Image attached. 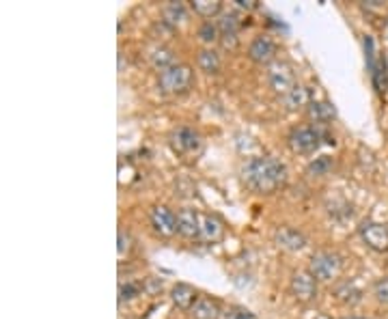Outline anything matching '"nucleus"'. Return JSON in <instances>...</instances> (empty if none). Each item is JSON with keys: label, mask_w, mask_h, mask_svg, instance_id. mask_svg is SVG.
Masks as SVG:
<instances>
[{"label": "nucleus", "mask_w": 388, "mask_h": 319, "mask_svg": "<svg viewBox=\"0 0 388 319\" xmlns=\"http://www.w3.org/2000/svg\"><path fill=\"white\" fill-rule=\"evenodd\" d=\"M199 39L207 46H212L220 39V31H218V24H212V22H203L201 28H199Z\"/></svg>", "instance_id": "393cba45"}, {"label": "nucleus", "mask_w": 388, "mask_h": 319, "mask_svg": "<svg viewBox=\"0 0 388 319\" xmlns=\"http://www.w3.org/2000/svg\"><path fill=\"white\" fill-rule=\"evenodd\" d=\"M289 287H291V294L297 302H311L317 298V278L309 270L293 272Z\"/></svg>", "instance_id": "0eeeda50"}, {"label": "nucleus", "mask_w": 388, "mask_h": 319, "mask_svg": "<svg viewBox=\"0 0 388 319\" xmlns=\"http://www.w3.org/2000/svg\"><path fill=\"white\" fill-rule=\"evenodd\" d=\"M267 82H270V86L276 93H281L285 97L295 86L293 69L285 61H276V63H272L270 67H267Z\"/></svg>", "instance_id": "423d86ee"}, {"label": "nucleus", "mask_w": 388, "mask_h": 319, "mask_svg": "<svg viewBox=\"0 0 388 319\" xmlns=\"http://www.w3.org/2000/svg\"><path fill=\"white\" fill-rule=\"evenodd\" d=\"M196 65L205 74H218L220 72V56H218L216 50H210V48L201 50L199 56H196Z\"/></svg>", "instance_id": "f3484780"}, {"label": "nucleus", "mask_w": 388, "mask_h": 319, "mask_svg": "<svg viewBox=\"0 0 388 319\" xmlns=\"http://www.w3.org/2000/svg\"><path fill=\"white\" fill-rule=\"evenodd\" d=\"M237 28H240V20L235 13H222L218 20V31L220 35H237Z\"/></svg>", "instance_id": "a878e982"}, {"label": "nucleus", "mask_w": 388, "mask_h": 319, "mask_svg": "<svg viewBox=\"0 0 388 319\" xmlns=\"http://www.w3.org/2000/svg\"><path fill=\"white\" fill-rule=\"evenodd\" d=\"M371 84L380 97L386 95L388 89V63H386V56H380V61L375 65V69L371 72Z\"/></svg>", "instance_id": "4468645a"}, {"label": "nucleus", "mask_w": 388, "mask_h": 319, "mask_svg": "<svg viewBox=\"0 0 388 319\" xmlns=\"http://www.w3.org/2000/svg\"><path fill=\"white\" fill-rule=\"evenodd\" d=\"M194 82V72L190 65L186 63H177L164 72H160L158 76V89L162 93L168 95H179V93H186Z\"/></svg>", "instance_id": "f03ea898"}, {"label": "nucleus", "mask_w": 388, "mask_h": 319, "mask_svg": "<svg viewBox=\"0 0 388 319\" xmlns=\"http://www.w3.org/2000/svg\"><path fill=\"white\" fill-rule=\"evenodd\" d=\"M309 114H311V119L317 121V123H330L337 117V110H335L333 104H328V102H311L309 104Z\"/></svg>", "instance_id": "2eb2a0df"}, {"label": "nucleus", "mask_w": 388, "mask_h": 319, "mask_svg": "<svg viewBox=\"0 0 388 319\" xmlns=\"http://www.w3.org/2000/svg\"><path fill=\"white\" fill-rule=\"evenodd\" d=\"M244 184L257 194H272L287 182V166L270 156L253 158L242 166Z\"/></svg>", "instance_id": "f257e3e1"}, {"label": "nucleus", "mask_w": 388, "mask_h": 319, "mask_svg": "<svg viewBox=\"0 0 388 319\" xmlns=\"http://www.w3.org/2000/svg\"><path fill=\"white\" fill-rule=\"evenodd\" d=\"M162 15L168 24L177 26V24H184L188 20V9L184 3H168V5H164Z\"/></svg>", "instance_id": "aec40b11"}, {"label": "nucleus", "mask_w": 388, "mask_h": 319, "mask_svg": "<svg viewBox=\"0 0 388 319\" xmlns=\"http://www.w3.org/2000/svg\"><path fill=\"white\" fill-rule=\"evenodd\" d=\"M222 222L216 216H201V238L207 242H216L222 236Z\"/></svg>", "instance_id": "dca6fc26"}, {"label": "nucleus", "mask_w": 388, "mask_h": 319, "mask_svg": "<svg viewBox=\"0 0 388 319\" xmlns=\"http://www.w3.org/2000/svg\"><path fill=\"white\" fill-rule=\"evenodd\" d=\"M341 270V257L337 252H328V250H319L311 257V266L309 272L317 278V280H333Z\"/></svg>", "instance_id": "39448f33"}, {"label": "nucleus", "mask_w": 388, "mask_h": 319, "mask_svg": "<svg viewBox=\"0 0 388 319\" xmlns=\"http://www.w3.org/2000/svg\"><path fill=\"white\" fill-rule=\"evenodd\" d=\"M289 147L295 154H313L321 147V140H323V132L313 128V125H300L291 130L289 134Z\"/></svg>", "instance_id": "7ed1b4c3"}, {"label": "nucleus", "mask_w": 388, "mask_h": 319, "mask_svg": "<svg viewBox=\"0 0 388 319\" xmlns=\"http://www.w3.org/2000/svg\"><path fill=\"white\" fill-rule=\"evenodd\" d=\"M373 296L377 298V302L388 306V276L386 278H377L373 283Z\"/></svg>", "instance_id": "c756f323"}, {"label": "nucleus", "mask_w": 388, "mask_h": 319, "mask_svg": "<svg viewBox=\"0 0 388 319\" xmlns=\"http://www.w3.org/2000/svg\"><path fill=\"white\" fill-rule=\"evenodd\" d=\"M218 304L210 298H201L194 306H192V317L194 319H218Z\"/></svg>", "instance_id": "412c9836"}, {"label": "nucleus", "mask_w": 388, "mask_h": 319, "mask_svg": "<svg viewBox=\"0 0 388 319\" xmlns=\"http://www.w3.org/2000/svg\"><path fill=\"white\" fill-rule=\"evenodd\" d=\"M274 244L283 250L297 252L307 246V238H305V233H300V231L293 229V226H279L274 231Z\"/></svg>", "instance_id": "9b49d317"}, {"label": "nucleus", "mask_w": 388, "mask_h": 319, "mask_svg": "<svg viewBox=\"0 0 388 319\" xmlns=\"http://www.w3.org/2000/svg\"><path fill=\"white\" fill-rule=\"evenodd\" d=\"M128 242H130V238L123 233V231H119V252H121V254L130 248V244H128Z\"/></svg>", "instance_id": "473e14b6"}, {"label": "nucleus", "mask_w": 388, "mask_h": 319, "mask_svg": "<svg viewBox=\"0 0 388 319\" xmlns=\"http://www.w3.org/2000/svg\"><path fill=\"white\" fill-rule=\"evenodd\" d=\"M173 35H175V26L168 24L166 20H160V22H156V24L152 26V37H154V39H168V37H173Z\"/></svg>", "instance_id": "cd10ccee"}, {"label": "nucleus", "mask_w": 388, "mask_h": 319, "mask_svg": "<svg viewBox=\"0 0 388 319\" xmlns=\"http://www.w3.org/2000/svg\"><path fill=\"white\" fill-rule=\"evenodd\" d=\"M227 319H255V315L250 311H244V308H233V311H229Z\"/></svg>", "instance_id": "7c9ffc66"}, {"label": "nucleus", "mask_w": 388, "mask_h": 319, "mask_svg": "<svg viewBox=\"0 0 388 319\" xmlns=\"http://www.w3.org/2000/svg\"><path fill=\"white\" fill-rule=\"evenodd\" d=\"M170 140V147L175 154L179 156H192V154H199L201 147H203V140L199 136L196 130L188 128V125H182V128H175L168 136Z\"/></svg>", "instance_id": "20e7f679"}, {"label": "nucleus", "mask_w": 388, "mask_h": 319, "mask_svg": "<svg viewBox=\"0 0 388 319\" xmlns=\"http://www.w3.org/2000/svg\"><path fill=\"white\" fill-rule=\"evenodd\" d=\"M361 238L363 242L375 252H388V226L382 222L367 220L361 224Z\"/></svg>", "instance_id": "6e6552de"}, {"label": "nucleus", "mask_w": 388, "mask_h": 319, "mask_svg": "<svg viewBox=\"0 0 388 319\" xmlns=\"http://www.w3.org/2000/svg\"><path fill=\"white\" fill-rule=\"evenodd\" d=\"M149 220H152V226H154L156 233L162 238H170L177 233V214H173L164 205H156L152 212H149Z\"/></svg>", "instance_id": "1a4fd4ad"}, {"label": "nucleus", "mask_w": 388, "mask_h": 319, "mask_svg": "<svg viewBox=\"0 0 388 319\" xmlns=\"http://www.w3.org/2000/svg\"><path fill=\"white\" fill-rule=\"evenodd\" d=\"M363 43H365V59H367V69H369V74H371V72L375 69L377 61H380V56L375 54V41H373V37H371V35H365Z\"/></svg>", "instance_id": "bb28decb"}, {"label": "nucleus", "mask_w": 388, "mask_h": 319, "mask_svg": "<svg viewBox=\"0 0 388 319\" xmlns=\"http://www.w3.org/2000/svg\"><path fill=\"white\" fill-rule=\"evenodd\" d=\"M276 56V46L270 37L259 35L253 39V43L248 46V59L257 65H270Z\"/></svg>", "instance_id": "9d476101"}, {"label": "nucleus", "mask_w": 388, "mask_h": 319, "mask_svg": "<svg viewBox=\"0 0 388 319\" xmlns=\"http://www.w3.org/2000/svg\"><path fill=\"white\" fill-rule=\"evenodd\" d=\"M149 61H152V65H154L156 69H160V72H164V69L177 65V63H175V54H173V50H168V48H164V46H158L156 50H152V54H149Z\"/></svg>", "instance_id": "a211bd4d"}, {"label": "nucleus", "mask_w": 388, "mask_h": 319, "mask_svg": "<svg viewBox=\"0 0 388 319\" xmlns=\"http://www.w3.org/2000/svg\"><path fill=\"white\" fill-rule=\"evenodd\" d=\"M192 9L201 18H214V15L220 13L222 3H220V0H192Z\"/></svg>", "instance_id": "b1692460"}, {"label": "nucleus", "mask_w": 388, "mask_h": 319, "mask_svg": "<svg viewBox=\"0 0 388 319\" xmlns=\"http://www.w3.org/2000/svg\"><path fill=\"white\" fill-rule=\"evenodd\" d=\"M335 296H337V300H341L343 304H358L361 302V298H363V292L358 289L354 283H341V285H337V289H335Z\"/></svg>", "instance_id": "6ab92c4d"}, {"label": "nucleus", "mask_w": 388, "mask_h": 319, "mask_svg": "<svg viewBox=\"0 0 388 319\" xmlns=\"http://www.w3.org/2000/svg\"><path fill=\"white\" fill-rule=\"evenodd\" d=\"M285 106H287L289 110H297V108L309 106V91L305 89V86L295 84L293 89L285 95Z\"/></svg>", "instance_id": "4be33fe9"}, {"label": "nucleus", "mask_w": 388, "mask_h": 319, "mask_svg": "<svg viewBox=\"0 0 388 319\" xmlns=\"http://www.w3.org/2000/svg\"><path fill=\"white\" fill-rule=\"evenodd\" d=\"M140 294V285L138 283H126L119 287V302H130Z\"/></svg>", "instance_id": "c85d7f7f"}, {"label": "nucleus", "mask_w": 388, "mask_h": 319, "mask_svg": "<svg viewBox=\"0 0 388 319\" xmlns=\"http://www.w3.org/2000/svg\"><path fill=\"white\" fill-rule=\"evenodd\" d=\"M335 168V160L330 158V156H319V158H315L309 166H307V172L311 177H323V175H328Z\"/></svg>", "instance_id": "5701e85b"}, {"label": "nucleus", "mask_w": 388, "mask_h": 319, "mask_svg": "<svg viewBox=\"0 0 388 319\" xmlns=\"http://www.w3.org/2000/svg\"><path fill=\"white\" fill-rule=\"evenodd\" d=\"M341 319H369V317H361V315H347V317H341Z\"/></svg>", "instance_id": "72a5a7b5"}, {"label": "nucleus", "mask_w": 388, "mask_h": 319, "mask_svg": "<svg viewBox=\"0 0 388 319\" xmlns=\"http://www.w3.org/2000/svg\"><path fill=\"white\" fill-rule=\"evenodd\" d=\"M170 300H173V304L177 308H182V311H188V308H192L199 302L196 300V292H194L190 285H186V283H177L170 289Z\"/></svg>", "instance_id": "ddd939ff"}, {"label": "nucleus", "mask_w": 388, "mask_h": 319, "mask_svg": "<svg viewBox=\"0 0 388 319\" xmlns=\"http://www.w3.org/2000/svg\"><path fill=\"white\" fill-rule=\"evenodd\" d=\"M235 5L240 7V9H246V11H253V9L259 7L257 0H235Z\"/></svg>", "instance_id": "2f4dec72"}, {"label": "nucleus", "mask_w": 388, "mask_h": 319, "mask_svg": "<svg viewBox=\"0 0 388 319\" xmlns=\"http://www.w3.org/2000/svg\"><path fill=\"white\" fill-rule=\"evenodd\" d=\"M177 233L188 238V240L199 238L201 236V216L190 208H182L177 212Z\"/></svg>", "instance_id": "f8f14e48"}]
</instances>
